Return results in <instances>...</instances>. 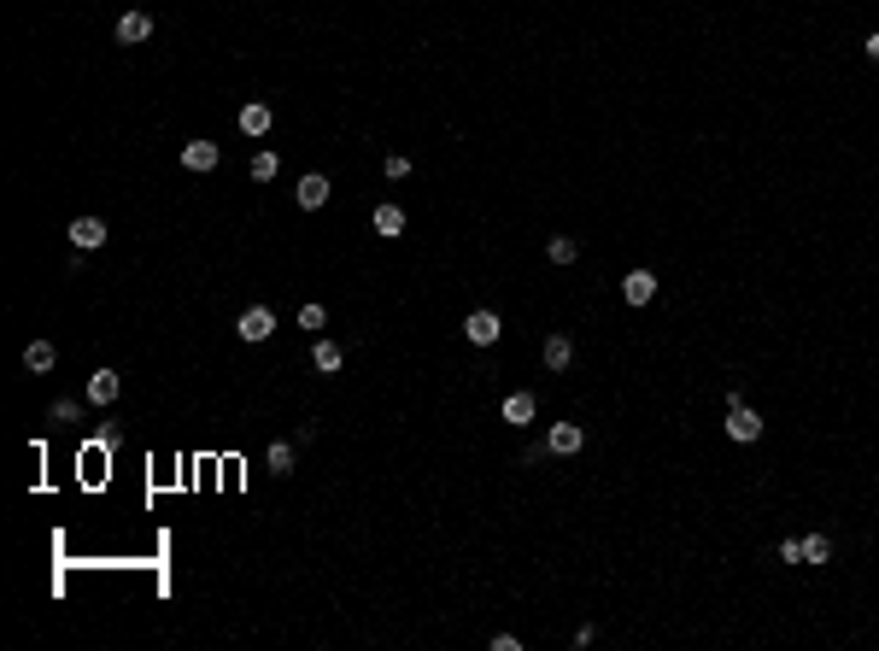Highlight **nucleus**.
I'll list each match as a JSON object with an SVG mask.
<instances>
[{
  "label": "nucleus",
  "mask_w": 879,
  "mask_h": 651,
  "mask_svg": "<svg viewBox=\"0 0 879 651\" xmlns=\"http://www.w3.org/2000/svg\"><path fill=\"white\" fill-rule=\"evenodd\" d=\"M387 176H393V183H399V176H411V159H405V153H387Z\"/></svg>",
  "instance_id": "nucleus-22"
},
{
  "label": "nucleus",
  "mask_w": 879,
  "mask_h": 651,
  "mask_svg": "<svg viewBox=\"0 0 879 651\" xmlns=\"http://www.w3.org/2000/svg\"><path fill=\"white\" fill-rule=\"evenodd\" d=\"M235 335L252 340V346H258V340H270V335H276V312H270V305H247V312H240V323H235Z\"/></svg>",
  "instance_id": "nucleus-2"
},
{
  "label": "nucleus",
  "mask_w": 879,
  "mask_h": 651,
  "mask_svg": "<svg viewBox=\"0 0 879 651\" xmlns=\"http://www.w3.org/2000/svg\"><path fill=\"white\" fill-rule=\"evenodd\" d=\"M780 557L785 564H803V540H780Z\"/></svg>",
  "instance_id": "nucleus-24"
},
{
  "label": "nucleus",
  "mask_w": 879,
  "mask_h": 651,
  "mask_svg": "<svg viewBox=\"0 0 879 651\" xmlns=\"http://www.w3.org/2000/svg\"><path fill=\"white\" fill-rule=\"evenodd\" d=\"M217 159H224V147H217V142H188V147H182V165L194 170V176L217 170Z\"/></svg>",
  "instance_id": "nucleus-7"
},
{
  "label": "nucleus",
  "mask_w": 879,
  "mask_h": 651,
  "mask_svg": "<svg viewBox=\"0 0 879 651\" xmlns=\"http://www.w3.org/2000/svg\"><path fill=\"white\" fill-rule=\"evenodd\" d=\"M311 364H317L322 376H335V370L346 364V353H340V340H322V335H317V340H311Z\"/></svg>",
  "instance_id": "nucleus-10"
},
{
  "label": "nucleus",
  "mask_w": 879,
  "mask_h": 651,
  "mask_svg": "<svg viewBox=\"0 0 879 651\" xmlns=\"http://www.w3.org/2000/svg\"><path fill=\"white\" fill-rule=\"evenodd\" d=\"M826 557H833V540H826V534L803 540V564H826Z\"/></svg>",
  "instance_id": "nucleus-20"
},
{
  "label": "nucleus",
  "mask_w": 879,
  "mask_h": 651,
  "mask_svg": "<svg viewBox=\"0 0 879 651\" xmlns=\"http://www.w3.org/2000/svg\"><path fill=\"white\" fill-rule=\"evenodd\" d=\"M118 370H94V376H88V405H112L118 399Z\"/></svg>",
  "instance_id": "nucleus-11"
},
{
  "label": "nucleus",
  "mask_w": 879,
  "mask_h": 651,
  "mask_svg": "<svg viewBox=\"0 0 879 651\" xmlns=\"http://www.w3.org/2000/svg\"><path fill=\"white\" fill-rule=\"evenodd\" d=\"M540 358H545V370H569V364H574V340H569V335H551V340L540 346Z\"/></svg>",
  "instance_id": "nucleus-13"
},
{
  "label": "nucleus",
  "mask_w": 879,
  "mask_h": 651,
  "mask_svg": "<svg viewBox=\"0 0 879 651\" xmlns=\"http://www.w3.org/2000/svg\"><path fill=\"white\" fill-rule=\"evenodd\" d=\"M867 59H879V29H874V36H867Z\"/></svg>",
  "instance_id": "nucleus-25"
},
{
  "label": "nucleus",
  "mask_w": 879,
  "mask_h": 651,
  "mask_svg": "<svg viewBox=\"0 0 879 651\" xmlns=\"http://www.w3.org/2000/svg\"><path fill=\"white\" fill-rule=\"evenodd\" d=\"M370 224H376L381 241H399V235H405V212H399V206H376V217H370Z\"/></svg>",
  "instance_id": "nucleus-14"
},
{
  "label": "nucleus",
  "mask_w": 879,
  "mask_h": 651,
  "mask_svg": "<svg viewBox=\"0 0 879 651\" xmlns=\"http://www.w3.org/2000/svg\"><path fill=\"white\" fill-rule=\"evenodd\" d=\"M270 476H293V440H270Z\"/></svg>",
  "instance_id": "nucleus-18"
},
{
  "label": "nucleus",
  "mask_w": 879,
  "mask_h": 651,
  "mask_svg": "<svg viewBox=\"0 0 879 651\" xmlns=\"http://www.w3.org/2000/svg\"><path fill=\"white\" fill-rule=\"evenodd\" d=\"M463 335H469L475 346H492V340L504 335V323H499V312H469L463 317Z\"/></svg>",
  "instance_id": "nucleus-5"
},
{
  "label": "nucleus",
  "mask_w": 879,
  "mask_h": 651,
  "mask_svg": "<svg viewBox=\"0 0 879 651\" xmlns=\"http://www.w3.org/2000/svg\"><path fill=\"white\" fill-rule=\"evenodd\" d=\"M622 299H628V305H651L656 299V276L651 270H628V276H622Z\"/></svg>",
  "instance_id": "nucleus-8"
},
{
  "label": "nucleus",
  "mask_w": 879,
  "mask_h": 651,
  "mask_svg": "<svg viewBox=\"0 0 879 651\" xmlns=\"http://www.w3.org/2000/svg\"><path fill=\"white\" fill-rule=\"evenodd\" d=\"M281 176V159L276 153H252V183H276Z\"/></svg>",
  "instance_id": "nucleus-19"
},
{
  "label": "nucleus",
  "mask_w": 879,
  "mask_h": 651,
  "mask_svg": "<svg viewBox=\"0 0 879 651\" xmlns=\"http://www.w3.org/2000/svg\"><path fill=\"white\" fill-rule=\"evenodd\" d=\"M545 258H551V264H574V258H581V241H574V235H551V241H545Z\"/></svg>",
  "instance_id": "nucleus-17"
},
{
  "label": "nucleus",
  "mask_w": 879,
  "mask_h": 651,
  "mask_svg": "<svg viewBox=\"0 0 879 651\" xmlns=\"http://www.w3.org/2000/svg\"><path fill=\"white\" fill-rule=\"evenodd\" d=\"M581 446H586L581 423H551V435H545V452H558V458H574Z\"/></svg>",
  "instance_id": "nucleus-4"
},
{
  "label": "nucleus",
  "mask_w": 879,
  "mask_h": 651,
  "mask_svg": "<svg viewBox=\"0 0 879 651\" xmlns=\"http://www.w3.org/2000/svg\"><path fill=\"white\" fill-rule=\"evenodd\" d=\"M147 36H153V18H147V12H124V18H118V42H147Z\"/></svg>",
  "instance_id": "nucleus-15"
},
{
  "label": "nucleus",
  "mask_w": 879,
  "mask_h": 651,
  "mask_svg": "<svg viewBox=\"0 0 879 651\" xmlns=\"http://www.w3.org/2000/svg\"><path fill=\"white\" fill-rule=\"evenodd\" d=\"M299 329H311V335L329 329V312H322V305H299Z\"/></svg>",
  "instance_id": "nucleus-21"
},
{
  "label": "nucleus",
  "mask_w": 879,
  "mask_h": 651,
  "mask_svg": "<svg viewBox=\"0 0 879 651\" xmlns=\"http://www.w3.org/2000/svg\"><path fill=\"white\" fill-rule=\"evenodd\" d=\"M65 235H70V247H77V253H94V247H106V224H100V217H77Z\"/></svg>",
  "instance_id": "nucleus-6"
},
{
  "label": "nucleus",
  "mask_w": 879,
  "mask_h": 651,
  "mask_svg": "<svg viewBox=\"0 0 879 651\" xmlns=\"http://www.w3.org/2000/svg\"><path fill=\"white\" fill-rule=\"evenodd\" d=\"M727 440H739V446H751V440H762V417H756L751 405H727Z\"/></svg>",
  "instance_id": "nucleus-1"
},
{
  "label": "nucleus",
  "mask_w": 879,
  "mask_h": 651,
  "mask_svg": "<svg viewBox=\"0 0 879 651\" xmlns=\"http://www.w3.org/2000/svg\"><path fill=\"white\" fill-rule=\"evenodd\" d=\"M533 411H540V399H533V394H504V423H510V428L533 423Z\"/></svg>",
  "instance_id": "nucleus-12"
},
{
  "label": "nucleus",
  "mask_w": 879,
  "mask_h": 651,
  "mask_svg": "<svg viewBox=\"0 0 879 651\" xmlns=\"http://www.w3.org/2000/svg\"><path fill=\"white\" fill-rule=\"evenodd\" d=\"M240 129H247V135H270V106L265 100H247V106H240Z\"/></svg>",
  "instance_id": "nucleus-16"
},
{
  "label": "nucleus",
  "mask_w": 879,
  "mask_h": 651,
  "mask_svg": "<svg viewBox=\"0 0 879 651\" xmlns=\"http://www.w3.org/2000/svg\"><path fill=\"white\" fill-rule=\"evenodd\" d=\"M329 194H335V183H329L322 170H311V176H299V188H293V199H299L305 212H317V206H329Z\"/></svg>",
  "instance_id": "nucleus-3"
},
{
  "label": "nucleus",
  "mask_w": 879,
  "mask_h": 651,
  "mask_svg": "<svg viewBox=\"0 0 879 651\" xmlns=\"http://www.w3.org/2000/svg\"><path fill=\"white\" fill-rule=\"evenodd\" d=\"M53 364H59V346H53V340H29V346H24V370H29V376H47Z\"/></svg>",
  "instance_id": "nucleus-9"
},
{
  "label": "nucleus",
  "mask_w": 879,
  "mask_h": 651,
  "mask_svg": "<svg viewBox=\"0 0 879 651\" xmlns=\"http://www.w3.org/2000/svg\"><path fill=\"white\" fill-rule=\"evenodd\" d=\"M53 423H77V399H59V405H53Z\"/></svg>",
  "instance_id": "nucleus-23"
}]
</instances>
